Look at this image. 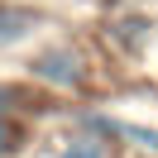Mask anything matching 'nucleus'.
<instances>
[{
  "label": "nucleus",
  "mask_w": 158,
  "mask_h": 158,
  "mask_svg": "<svg viewBox=\"0 0 158 158\" xmlns=\"http://www.w3.org/2000/svg\"><path fill=\"white\" fill-rule=\"evenodd\" d=\"M34 77L53 81V86H81V67L67 48H53V53H39L34 58Z\"/></svg>",
  "instance_id": "nucleus-1"
},
{
  "label": "nucleus",
  "mask_w": 158,
  "mask_h": 158,
  "mask_svg": "<svg viewBox=\"0 0 158 158\" xmlns=\"http://www.w3.org/2000/svg\"><path fill=\"white\" fill-rule=\"evenodd\" d=\"M29 29H34V15H29V10H10V5H0V48H5V43H19Z\"/></svg>",
  "instance_id": "nucleus-2"
},
{
  "label": "nucleus",
  "mask_w": 158,
  "mask_h": 158,
  "mask_svg": "<svg viewBox=\"0 0 158 158\" xmlns=\"http://www.w3.org/2000/svg\"><path fill=\"white\" fill-rule=\"evenodd\" d=\"M19 148H24V125H19V120H10L5 110H0V158L19 153Z\"/></svg>",
  "instance_id": "nucleus-3"
},
{
  "label": "nucleus",
  "mask_w": 158,
  "mask_h": 158,
  "mask_svg": "<svg viewBox=\"0 0 158 158\" xmlns=\"http://www.w3.org/2000/svg\"><path fill=\"white\" fill-rule=\"evenodd\" d=\"M62 158H106V148H101L96 139H72V144L62 148Z\"/></svg>",
  "instance_id": "nucleus-4"
},
{
  "label": "nucleus",
  "mask_w": 158,
  "mask_h": 158,
  "mask_svg": "<svg viewBox=\"0 0 158 158\" xmlns=\"http://www.w3.org/2000/svg\"><path fill=\"white\" fill-rule=\"evenodd\" d=\"M10 96H15V91H10V86H0V110H5V101H10Z\"/></svg>",
  "instance_id": "nucleus-5"
}]
</instances>
